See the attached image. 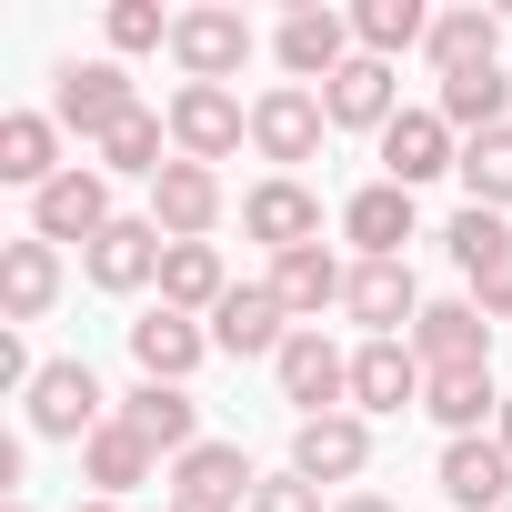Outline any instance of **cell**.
I'll list each match as a JSON object with an SVG mask.
<instances>
[{"label":"cell","instance_id":"4","mask_svg":"<svg viewBox=\"0 0 512 512\" xmlns=\"http://www.w3.org/2000/svg\"><path fill=\"white\" fill-rule=\"evenodd\" d=\"M111 221H121V211H111V171H101V161H71V171L31 201V241H81V251H91Z\"/></svg>","mask_w":512,"mask_h":512},{"label":"cell","instance_id":"9","mask_svg":"<svg viewBox=\"0 0 512 512\" xmlns=\"http://www.w3.org/2000/svg\"><path fill=\"white\" fill-rule=\"evenodd\" d=\"M342 312H352L372 342H412V322H422L412 262H352V292H342Z\"/></svg>","mask_w":512,"mask_h":512},{"label":"cell","instance_id":"36","mask_svg":"<svg viewBox=\"0 0 512 512\" xmlns=\"http://www.w3.org/2000/svg\"><path fill=\"white\" fill-rule=\"evenodd\" d=\"M111 51H171V21L151 0H111Z\"/></svg>","mask_w":512,"mask_h":512},{"label":"cell","instance_id":"1","mask_svg":"<svg viewBox=\"0 0 512 512\" xmlns=\"http://www.w3.org/2000/svg\"><path fill=\"white\" fill-rule=\"evenodd\" d=\"M131 111H141V91H131V71H121V61H61V71H51V121H61V131H81L91 151H101Z\"/></svg>","mask_w":512,"mask_h":512},{"label":"cell","instance_id":"28","mask_svg":"<svg viewBox=\"0 0 512 512\" xmlns=\"http://www.w3.org/2000/svg\"><path fill=\"white\" fill-rule=\"evenodd\" d=\"M342 231L362 241V262H402V241H412V191L402 181H372L342 201Z\"/></svg>","mask_w":512,"mask_h":512},{"label":"cell","instance_id":"25","mask_svg":"<svg viewBox=\"0 0 512 512\" xmlns=\"http://www.w3.org/2000/svg\"><path fill=\"white\" fill-rule=\"evenodd\" d=\"M121 422H131L151 452H171V462L201 442V402H191L181 382H141V392H121Z\"/></svg>","mask_w":512,"mask_h":512},{"label":"cell","instance_id":"22","mask_svg":"<svg viewBox=\"0 0 512 512\" xmlns=\"http://www.w3.org/2000/svg\"><path fill=\"white\" fill-rule=\"evenodd\" d=\"M201 352H211V322H191V312H141V322H131V362H141V382H191Z\"/></svg>","mask_w":512,"mask_h":512},{"label":"cell","instance_id":"29","mask_svg":"<svg viewBox=\"0 0 512 512\" xmlns=\"http://www.w3.org/2000/svg\"><path fill=\"white\" fill-rule=\"evenodd\" d=\"M51 302H61V241H11V251H0V312L41 322Z\"/></svg>","mask_w":512,"mask_h":512},{"label":"cell","instance_id":"18","mask_svg":"<svg viewBox=\"0 0 512 512\" xmlns=\"http://www.w3.org/2000/svg\"><path fill=\"white\" fill-rule=\"evenodd\" d=\"M161 251H171V241H161V221L141 211V221H111V231L81 251V272H91L101 292H141V282H161Z\"/></svg>","mask_w":512,"mask_h":512},{"label":"cell","instance_id":"24","mask_svg":"<svg viewBox=\"0 0 512 512\" xmlns=\"http://www.w3.org/2000/svg\"><path fill=\"white\" fill-rule=\"evenodd\" d=\"M272 292H282V312L302 322V332H322V312L352 292V272L332 262V251L312 241V251H282V262H272Z\"/></svg>","mask_w":512,"mask_h":512},{"label":"cell","instance_id":"13","mask_svg":"<svg viewBox=\"0 0 512 512\" xmlns=\"http://www.w3.org/2000/svg\"><path fill=\"white\" fill-rule=\"evenodd\" d=\"M322 111H332V131H392L402 121V91H392V61H372V51H352L332 81H322Z\"/></svg>","mask_w":512,"mask_h":512},{"label":"cell","instance_id":"42","mask_svg":"<svg viewBox=\"0 0 512 512\" xmlns=\"http://www.w3.org/2000/svg\"><path fill=\"white\" fill-rule=\"evenodd\" d=\"M81 512H121V502H81Z\"/></svg>","mask_w":512,"mask_h":512},{"label":"cell","instance_id":"16","mask_svg":"<svg viewBox=\"0 0 512 512\" xmlns=\"http://www.w3.org/2000/svg\"><path fill=\"white\" fill-rule=\"evenodd\" d=\"M422 382H432V372H422L412 342H362V352H352V412H362V422H372V412H412Z\"/></svg>","mask_w":512,"mask_h":512},{"label":"cell","instance_id":"37","mask_svg":"<svg viewBox=\"0 0 512 512\" xmlns=\"http://www.w3.org/2000/svg\"><path fill=\"white\" fill-rule=\"evenodd\" d=\"M251 512H322V482H302V472H272L262 492H251Z\"/></svg>","mask_w":512,"mask_h":512},{"label":"cell","instance_id":"32","mask_svg":"<svg viewBox=\"0 0 512 512\" xmlns=\"http://www.w3.org/2000/svg\"><path fill=\"white\" fill-rule=\"evenodd\" d=\"M161 151H171V111H131V121L101 141V171H111V181H121V171H131V181H161V171H171Z\"/></svg>","mask_w":512,"mask_h":512},{"label":"cell","instance_id":"34","mask_svg":"<svg viewBox=\"0 0 512 512\" xmlns=\"http://www.w3.org/2000/svg\"><path fill=\"white\" fill-rule=\"evenodd\" d=\"M462 191H472V211H512V121L502 131H482V141H462Z\"/></svg>","mask_w":512,"mask_h":512},{"label":"cell","instance_id":"41","mask_svg":"<svg viewBox=\"0 0 512 512\" xmlns=\"http://www.w3.org/2000/svg\"><path fill=\"white\" fill-rule=\"evenodd\" d=\"M171 512H221V502H171Z\"/></svg>","mask_w":512,"mask_h":512},{"label":"cell","instance_id":"11","mask_svg":"<svg viewBox=\"0 0 512 512\" xmlns=\"http://www.w3.org/2000/svg\"><path fill=\"white\" fill-rule=\"evenodd\" d=\"M241 231H251V241H272V262H282V251H312V241H322V201H312L302 181L272 171V181H251V191H241Z\"/></svg>","mask_w":512,"mask_h":512},{"label":"cell","instance_id":"7","mask_svg":"<svg viewBox=\"0 0 512 512\" xmlns=\"http://www.w3.org/2000/svg\"><path fill=\"white\" fill-rule=\"evenodd\" d=\"M171 61H181V81L231 91V71L251 61V21L241 11H171Z\"/></svg>","mask_w":512,"mask_h":512},{"label":"cell","instance_id":"14","mask_svg":"<svg viewBox=\"0 0 512 512\" xmlns=\"http://www.w3.org/2000/svg\"><path fill=\"white\" fill-rule=\"evenodd\" d=\"M452 161H462V131H452L442 111H402V121L382 131V181H402V191L442 181Z\"/></svg>","mask_w":512,"mask_h":512},{"label":"cell","instance_id":"38","mask_svg":"<svg viewBox=\"0 0 512 512\" xmlns=\"http://www.w3.org/2000/svg\"><path fill=\"white\" fill-rule=\"evenodd\" d=\"M472 302H482L492 322H512V241H502V251H492V262L472 272Z\"/></svg>","mask_w":512,"mask_h":512},{"label":"cell","instance_id":"21","mask_svg":"<svg viewBox=\"0 0 512 512\" xmlns=\"http://www.w3.org/2000/svg\"><path fill=\"white\" fill-rule=\"evenodd\" d=\"M151 221H161V241H211V221H221V171L171 161V171L151 181Z\"/></svg>","mask_w":512,"mask_h":512},{"label":"cell","instance_id":"10","mask_svg":"<svg viewBox=\"0 0 512 512\" xmlns=\"http://www.w3.org/2000/svg\"><path fill=\"white\" fill-rule=\"evenodd\" d=\"M442 502L452 512H512L502 492H512V452H502V432L482 442V432H462V442H442Z\"/></svg>","mask_w":512,"mask_h":512},{"label":"cell","instance_id":"17","mask_svg":"<svg viewBox=\"0 0 512 512\" xmlns=\"http://www.w3.org/2000/svg\"><path fill=\"white\" fill-rule=\"evenodd\" d=\"M362 462H372V422L362 412H322V422L292 432V472L302 482H362Z\"/></svg>","mask_w":512,"mask_h":512},{"label":"cell","instance_id":"39","mask_svg":"<svg viewBox=\"0 0 512 512\" xmlns=\"http://www.w3.org/2000/svg\"><path fill=\"white\" fill-rule=\"evenodd\" d=\"M332 512H392V502H382V492H342Z\"/></svg>","mask_w":512,"mask_h":512},{"label":"cell","instance_id":"40","mask_svg":"<svg viewBox=\"0 0 512 512\" xmlns=\"http://www.w3.org/2000/svg\"><path fill=\"white\" fill-rule=\"evenodd\" d=\"M502 452H512V392H502Z\"/></svg>","mask_w":512,"mask_h":512},{"label":"cell","instance_id":"5","mask_svg":"<svg viewBox=\"0 0 512 512\" xmlns=\"http://www.w3.org/2000/svg\"><path fill=\"white\" fill-rule=\"evenodd\" d=\"M272 372H282V402H292L302 422H322V412H352V352H342V342H322V332H292Z\"/></svg>","mask_w":512,"mask_h":512},{"label":"cell","instance_id":"31","mask_svg":"<svg viewBox=\"0 0 512 512\" xmlns=\"http://www.w3.org/2000/svg\"><path fill=\"white\" fill-rule=\"evenodd\" d=\"M462 141H482V131H502V111H512V81L502 71H462V81H442V101H432Z\"/></svg>","mask_w":512,"mask_h":512},{"label":"cell","instance_id":"30","mask_svg":"<svg viewBox=\"0 0 512 512\" xmlns=\"http://www.w3.org/2000/svg\"><path fill=\"white\" fill-rule=\"evenodd\" d=\"M422 412L462 442V432H482V412H502V392H492V362H462V372H432L422 382Z\"/></svg>","mask_w":512,"mask_h":512},{"label":"cell","instance_id":"26","mask_svg":"<svg viewBox=\"0 0 512 512\" xmlns=\"http://www.w3.org/2000/svg\"><path fill=\"white\" fill-rule=\"evenodd\" d=\"M151 462H161V452H151V442H141V432H131L121 412H111V422H101V432L81 442V482H91L101 502H121V492H141V482H151Z\"/></svg>","mask_w":512,"mask_h":512},{"label":"cell","instance_id":"20","mask_svg":"<svg viewBox=\"0 0 512 512\" xmlns=\"http://www.w3.org/2000/svg\"><path fill=\"white\" fill-rule=\"evenodd\" d=\"M251 462H241V442H191L181 462H171V502H221V512H251Z\"/></svg>","mask_w":512,"mask_h":512},{"label":"cell","instance_id":"33","mask_svg":"<svg viewBox=\"0 0 512 512\" xmlns=\"http://www.w3.org/2000/svg\"><path fill=\"white\" fill-rule=\"evenodd\" d=\"M352 41H362L372 61H402L412 41H432V11H422V0H362V11H352Z\"/></svg>","mask_w":512,"mask_h":512},{"label":"cell","instance_id":"15","mask_svg":"<svg viewBox=\"0 0 512 512\" xmlns=\"http://www.w3.org/2000/svg\"><path fill=\"white\" fill-rule=\"evenodd\" d=\"M412 352H422V372H462V362H492V312L462 292V302H422V322H412Z\"/></svg>","mask_w":512,"mask_h":512},{"label":"cell","instance_id":"12","mask_svg":"<svg viewBox=\"0 0 512 512\" xmlns=\"http://www.w3.org/2000/svg\"><path fill=\"white\" fill-rule=\"evenodd\" d=\"M272 51H282V71H292V81L312 91V81H332V71H342V61L362 51V41H352V21H342V11H322V0H302V11H292V21L272 31Z\"/></svg>","mask_w":512,"mask_h":512},{"label":"cell","instance_id":"27","mask_svg":"<svg viewBox=\"0 0 512 512\" xmlns=\"http://www.w3.org/2000/svg\"><path fill=\"white\" fill-rule=\"evenodd\" d=\"M221 292H231V272H221V251H211V241H171V251H161V312L211 322Z\"/></svg>","mask_w":512,"mask_h":512},{"label":"cell","instance_id":"2","mask_svg":"<svg viewBox=\"0 0 512 512\" xmlns=\"http://www.w3.org/2000/svg\"><path fill=\"white\" fill-rule=\"evenodd\" d=\"M322 131H332V111H322V91H302V81H272L262 101H251V151H262L282 181H292V161L322 151Z\"/></svg>","mask_w":512,"mask_h":512},{"label":"cell","instance_id":"6","mask_svg":"<svg viewBox=\"0 0 512 512\" xmlns=\"http://www.w3.org/2000/svg\"><path fill=\"white\" fill-rule=\"evenodd\" d=\"M111 392H101V372L91 362H41V382H31V432L41 442H91L111 412H101Z\"/></svg>","mask_w":512,"mask_h":512},{"label":"cell","instance_id":"43","mask_svg":"<svg viewBox=\"0 0 512 512\" xmlns=\"http://www.w3.org/2000/svg\"><path fill=\"white\" fill-rule=\"evenodd\" d=\"M11 512H31V502H11Z\"/></svg>","mask_w":512,"mask_h":512},{"label":"cell","instance_id":"23","mask_svg":"<svg viewBox=\"0 0 512 512\" xmlns=\"http://www.w3.org/2000/svg\"><path fill=\"white\" fill-rule=\"evenodd\" d=\"M71 161H61V121L51 111H11V121H0V181H11V191H51Z\"/></svg>","mask_w":512,"mask_h":512},{"label":"cell","instance_id":"3","mask_svg":"<svg viewBox=\"0 0 512 512\" xmlns=\"http://www.w3.org/2000/svg\"><path fill=\"white\" fill-rule=\"evenodd\" d=\"M241 141H251V111H241L231 91H211V81H181V91H171V161H201V171H211V161H231Z\"/></svg>","mask_w":512,"mask_h":512},{"label":"cell","instance_id":"35","mask_svg":"<svg viewBox=\"0 0 512 512\" xmlns=\"http://www.w3.org/2000/svg\"><path fill=\"white\" fill-rule=\"evenodd\" d=\"M502 241H512V221H502V211H472V201H462V211H452V231H442V251L462 262V282H472V272L492 262Z\"/></svg>","mask_w":512,"mask_h":512},{"label":"cell","instance_id":"8","mask_svg":"<svg viewBox=\"0 0 512 512\" xmlns=\"http://www.w3.org/2000/svg\"><path fill=\"white\" fill-rule=\"evenodd\" d=\"M302 322L282 312V292L272 282H231L221 292V312H211V352H231V362H251V352H272L282 362V342H292Z\"/></svg>","mask_w":512,"mask_h":512},{"label":"cell","instance_id":"19","mask_svg":"<svg viewBox=\"0 0 512 512\" xmlns=\"http://www.w3.org/2000/svg\"><path fill=\"white\" fill-rule=\"evenodd\" d=\"M432 71L462 81V71H502V11H482V0H462V11H432Z\"/></svg>","mask_w":512,"mask_h":512}]
</instances>
